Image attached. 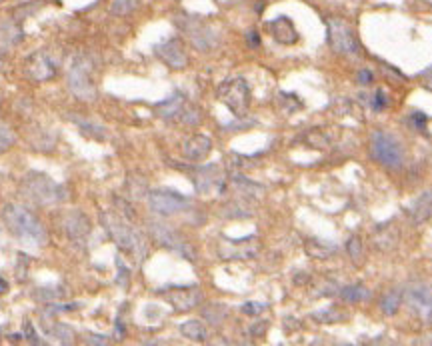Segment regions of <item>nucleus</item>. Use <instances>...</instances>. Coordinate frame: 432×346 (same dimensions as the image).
I'll list each match as a JSON object with an SVG mask.
<instances>
[{
    "label": "nucleus",
    "mask_w": 432,
    "mask_h": 346,
    "mask_svg": "<svg viewBox=\"0 0 432 346\" xmlns=\"http://www.w3.org/2000/svg\"><path fill=\"white\" fill-rule=\"evenodd\" d=\"M100 220H102V226L108 232V236L116 242V246L122 248L124 252H128L130 256H134L136 260H142L148 252V244H146V238L142 232L130 224L128 218H122L116 212H102L100 214Z\"/></svg>",
    "instance_id": "nucleus-1"
},
{
    "label": "nucleus",
    "mask_w": 432,
    "mask_h": 346,
    "mask_svg": "<svg viewBox=\"0 0 432 346\" xmlns=\"http://www.w3.org/2000/svg\"><path fill=\"white\" fill-rule=\"evenodd\" d=\"M2 216H4L8 230L22 242L32 244V246H42L48 242V234H46V228L42 226V222L30 210H26L24 206L6 204L2 210Z\"/></svg>",
    "instance_id": "nucleus-2"
},
{
    "label": "nucleus",
    "mask_w": 432,
    "mask_h": 346,
    "mask_svg": "<svg viewBox=\"0 0 432 346\" xmlns=\"http://www.w3.org/2000/svg\"><path fill=\"white\" fill-rule=\"evenodd\" d=\"M22 192L36 204H54L64 198L62 186L56 184L50 176L38 172H32L22 180Z\"/></svg>",
    "instance_id": "nucleus-3"
},
{
    "label": "nucleus",
    "mask_w": 432,
    "mask_h": 346,
    "mask_svg": "<svg viewBox=\"0 0 432 346\" xmlns=\"http://www.w3.org/2000/svg\"><path fill=\"white\" fill-rule=\"evenodd\" d=\"M370 150H372V156L388 168H398L404 162V150H402L400 142L384 130H376L372 134Z\"/></svg>",
    "instance_id": "nucleus-4"
},
{
    "label": "nucleus",
    "mask_w": 432,
    "mask_h": 346,
    "mask_svg": "<svg viewBox=\"0 0 432 346\" xmlns=\"http://www.w3.org/2000/svg\"><path fill=\"white\" fill-rule=\"evenodd\" d=\"M218 98L230 108L234 116L244 118L248 114L250 106V88L244 78H232L220 84L218 88Z\"/></svg>",
    "instance_id": "nucleus-5"
},
{
    "label": "nucleus",
    "mask_w": 432,
    "mask_h": 346,
    "mask_svg": "<svg viewBox=\"0 0 432 346\" xmlns=\"http://www.w3.org/2000/svg\"><path fill=\"white\" fill-rule=\"evenodd\" d=\"M328 42L330 48L336 54H358L360 52V44L356 40V34L344 20L338 18H330L328 20Z\"/></svg>",
    "instance_id": "nucleus-6"
},
{
    "label": "nucleus",
    "mask_w": 432,
    "mask_h": 346,
    "mask_svg": "<svg viewBox=\"0 0 432 346\" xmlns=\"http://www.w3.org/2000/svg\"><path fill=\"white\" fill-rule=\"evenodd\" d=\"M68 86L72 90L74 96H78L80 100H92L96 90H94V82L90 76V64L84 58L74 60L70 72H68Z\"/></svg>",
    "instance_id": "nucleus-7"
},
{
    "label": "nucleus",
    "mask_w": 432,
    "mask_h": 346,
    "mask_svg": "<svg viewBox=\"0 0 432 346\" xmlns=\"http://www.w3.org/2000/svg\"><path fill=\"white\" fill-rule=\"evenodd\" d=\"M148 204L152 208V212L160 214V216H172L182 212L184 208H188L190 200L178 192H170V190H154L148 194Z\"/></svg>",
    "instance_id": "nucleus-8"
},
{
    "label": "nucleus",
    "mask_w": 432,
    "mask_h": 346,
    "mask_svg": "<svg viewBox=\"0 0 432 346\" xmlns=\"http://www.w3.org/2000/svg\"><path fill=\"white\" fill-rule=\"evenodd\" d=\"M26 74L34 82H46L56 76V60L46 50L34 52L26 62Z\"/></svg>",
    "instance_id": "nucleus-9"
},
{
    "label": "nucleus",
    "mask_w": 432,
    "mask_h": 346,
    "mask_svg": "<svg viewBox=\"0 0 432 346\" xmlns=\"http://www.w3.org/2000/svg\"><path fill=\"white\" fill-rule=\"evenodd\" d=\"M406 302L410 304V308L418 312L420 318L426 322H432V288L426 284H414L404 292Z\"/></svg>",
    "instance_id": "nucleus-10"
},
{
    "label": "nucleus",
    "mask_w": 432,
    "mask_h": 346,
    "mask_svg": "<svg viewBox=\"0 0 432 346\" xmlns=\"http://www.w3.org/2000/svg\"><path fill=\"white\" fill-rule=\"evenodd\" d=\"M156 54L164 64H168L174 70H182L188 64V54L180 38H168L166 42L156 46Z\"/></svg>",
    "instance_id": "nucleus-11"
},
{
    "label": "nucleus",
    "mask_w": 432,
    "mask_h": 346,
    "mask_svg": "<svg viewBox=\"0 0 432 346\" xmlns=\"http://www.w3.org/2000/svg\"><path fill=\"white\" fill-rule=\"evenodd\" d=\"M60 222H62V230L70 240L78 242L90 232V222L80 210H68L66 214H62Z\"/></svg>",
    "instance_id": "nucleus-12"
},
{
    "label": "nucleus",
    "mask_w": 432,
    "mask_h": 346,
    "mask_svg": "<svg viewBox=\"0 0 432 346\" xmlns=\"http://www.w3.org/2000/svg\"><path fill=\"white\" fill-rule=\"evenodd\" d=\"M150 232L154 236L156 242H160L162 246H168V248H174L182 254L188 256V244L178 236L176 230H172L168 224L164 222H150Z\"/></svg>",
    "instance_id": "nucleus-13"
},
{
    "label": "nucleus",
    "mask_w": 432,
    "mask_h": 346,
    "mask_svg": "<svg viewBox=\"0 0 432 346\" xmlns=\"http://www.w3.org/2000/svg\"><path fill=\"white\" fill-rule=\"evenodd\" d=\"M210 150H212V140H210L208 136H204V134H194V136H190V138L184 142V146H182L184 156H186L188 160H192V162L204 160V158L210 154Z\"/></svg>",
    "instance_id": "nucleus-14"
},
{
    "label": "nucleus",
    "mask_w": 432,
    "mask_h": 346,
    "mask_svg": "<svg viewBox=\"0 0 432 346\" xmlns=\"http://www.w3.org/2000/svg\"><path fill=\"white\" fill-rule=\"evenodd\" d=\"M194 186L198 192H210L212 186H218L220 190H224V184H222V176H220V168L216 164H208V166H202L194 172V178H192Z\"/></svg>",
    "instance_id": "nucleus-15"
},
{
    "label": "nucleus",
    "mask_w": 432,
    "mask_h": 346,
    "mask_svg": "<svg viewBox=\"0 0 432 346\" xmlns=\"http://www.w3.org/2000/svg\"><path fill=\"white\" fill-rule=\"evenodd\" d=\"M270 32L272 38L280 44H294L298 40V32L288 16H278L276 20L270 22Z\"/></svg>",
    "instance_id": "nucleus-16"
},
{
    "label": "nucleus",
    "mask_w": 432,
    "mask_h": 346,
    "mask_svg": "<svg viewBox=\"0 0 432 346\" xmlns=\"http://www.w3.org/2000/svg\"><path fill=\"white\" fill-rule=\"evenodd\" d=\"M200 298L202 296H200L198 288H178L176 292H172L168 296L170 304L174 306L176 310H180V312L190 310V308H194L196 304H200Z\"/></svg>",
    "instance_id": "nucleus-17"
},
{
    "label": "nucleus",
    "mask_w": 432,
    "mask_h": 346,
    "mask_svg": "<svg viewBox=\"0 0 432 346\" xmlns=\"http://www.w3.org/2000/svg\"><path fill=\"white\" fill-rule=\"evenodd\" d=\"M188 34H190V40L194 42L196 48L200 50H208L210 46H214V36H212V30L208 26H204L202 22H194L192 26H186Z\"/></svg>",
    "instance_id": "nucleus-18"
},
{
    "label": "nucleus",
    "mask_w": 432,
    "mask_h": 346,
    "mask_svg": "<svg viewBox=\"0 0 432 346\" xmlns=\"http://www.w3.org/2000/svg\"><path fill=\"white\" fill-rule=\"evenodd\" d=\"M408 214H410L414 224H420V222L430 218V214H432V190L422 192V196L408 208Z\"/></svg>",
    "instance_id": "nucleus-19"
},
{
    "label": "nucleus",
    "mask_w": 432,
    "mask_h": 346,
    "mask_svg": "<svg viewBox=\"0 0 432 346\" xmlns=\"http://www.w3.org/2000/svg\"><path fill=\"white\" fill-rule=\"evenodd\" d=\"M182 108H184V98L180 94H174L168 100H164L156 106V112H158L162 118H174V116H180Z\"/></svg>",
    "instance_id": "nucleus-20"
},
{
    "label": "nucleus",
    "mask_w": 432,
    "mask_h": 346,
    "mask_svg": "<svg viewBox=\"0 0 432 346\" xmlns=\"http://www.w3.org/2000/svg\"><path fill=\"white\" fill-rule=\"evenodd\" d=\"M180 332H182L184 338L194 340V342H204L206 336H208V332H206V328H204V324L200 320H186V322H182L180 324Z\"/></svg>",
    "instance_id": "nucleus-21"
},
{
    "label": "nucleus",
    "mask_w": 432,
    "mask_h": 346,
    "mask_svg": "<svg viewBox=\"0 0 432 346\" xmlns=\"http://www.w3.org/2000/svg\"><path fill=\"white\" fill-rule=\"evenodd\" d=\"M402 304V292L400 290H388L382 298H380V310L386 316H394Z\"/></svg>",
    "instance_id": "nucleus-22"
},
{
    "label": "nucleus",
    "mask_w": 432,
    "mask_h": 346,
    "mask_svg": "<svg viewBox=\"0 0 432 346\" xmlns=\"http://www.w3.org/2000/svg\"><path fill=\"white\" fill-rule=\"evenodd\" d=\"M370 296V290H366L362 284H354V286H344L340 290V298L346 302H362Z\"/></svg>",
    "instance_id": "nucleus-23"
},
{
    "label": "nucleus",
    "mask_w": 432,
    "mask_h": 346,
    "mask_svg": "<svg viewBox=\"0 0 432 346\" xmlns=\"http://www.w3.org/2000/svg\"><path fill=\"white\" fill-rule=\"evenodd\" d=\"M138 4H140V0H114L110 12L116 14V16H126V14H130Z\"/></svg>",
    "instance_id": "nucleus-24"
},
{
    "label": "nucleus",
    "mask_w": 432,
    "mask_h": 346,
    "mask_svg": "<svg viewBox=\"0 0 432 346\" xmlns=\"http://www.w3.org/2000/svg\"><path fill=\"white\" fill-rule=\"evenodd\" d=\"M232 182H234V186H236L238 190H242V194H252V192H262V186H258V184H254V182H250L248 178H244L242 174H234L232 176Z\"/></svg>",
    "instance_id": "nucleus-25"
},
{
    "label": "nucleus",
    "mask_w": 432,
    "mask_h": 346,
    "mask_svg": "<svg viewBox=\"0 0 432 346\" xmlns=\"http://www.w3.org/2000/svg\"><path fill=\"white\" fill-rule=\"evenodd\" d=\"M306 252H308L312 258H326V256L332 252V246H324L322 242L310 240V242H306Z\"/></svg>",
    "instance_id": "nucleus-26"
},
{
    "label": "nucleus",
    "mask_w": 432,
    "mask_h": 346,
    "mask_svg": "<svg viewBox=\"0 0 432 346\" xmlns=\"http://www.w3.org/2000/svg\"><path fill=\"white\" fill-rule=\"evenodd\" d=\"M204 316L210 320V324H220V320L226 316V306L224 304H212L210 308L204 310Z\"/></svg>",
    "instance_id": "nucleus-27"
},
{
    "label": "nucleus",
    "mask_w": 432,
    "mask_h": 346,
    "mask_svg": "<svg viewBox=\"0 0 432 346\" xmlns=\"http://www.w3.org/2000/svg\"><path fill=\"white\" fill-rule=\"evenodd\" d=\"M346 250H348V256L352 260H360L362 256V242L358 236H352L348 242H346Z\"/></svg>",
    "instance_id": "nucleus-28"
},
{
    "label": "nucleus",
    "mask_w": 432,
    "mask_h": 346,
    "mask_svg": "<svg viewBox=\"0 0 432 346\" xmlns=\"http://www.w3.org/2000/svg\"><path fill=\"white\" fill-rule=\"evenodd\" d=\"M314 318H320L322 322H338L340 318H346V316L340 312H334V310H324V312L314 314Z\"/></svg>",
    "instance_id": "nucleus-29"
},
{
    "label": "nucleus",
    "mask_w": 432,
    "mask_h": 346,
    "mask_svg": "<svg viewBox=\"0 0 432 346\" xmlns=\"http://www.w3.org/2000/svg\"><path fill=\"white\" fill-rule=\"evenodd\" d=\"M114 204H116V206H118V208L124 212V218H128V220H134V218H136V214H134L132 206H130L126 200H122V198H118V196H116V198H114Z\"/></svg>",
    "instance_id": "nucleus-30"
},
{
    "label": "nucleus",
    "mask_w": 432,
    "mask_h": 346,
    "mask_svg": "<svg viewBox=\"0 0 432 346\" xmlns=\"http://www.w3.org/2000/svg\"><path fill=\"white\" fill-rule=\"evenodd\" d=\"M262 310H264V304H260V302H246V304H242V312L248 314V316H256Z\"/></svg>",
    "instance_id": "nucleus-31"
},
{
    "label": "nucleus",
    "mask_w": 432,
    "mask_h": 346,
    "mask_svg": "<svg viewBox=\"0 0 432 346\" xmlns=\"http://www.w3.org/2000/svg\"><path fill=\"white\" fill-rule=\"evenodd\" d=\"M412 124H414L416 130H424L426 128V116L422 112H414L412 114Z\"/></svg>",
    "instance_id": "nucleus-32"
},
{
    "label": "nucleus",
    "mask_w": 432,
    "mask_h": 346,
    "mask_svg": "<svg viewBox=\"0 0 432 346\" xmlns=\"http://www.w3.org/2000/svg\"><path fill=\"white\" fill-rule=\"evenodd\" d=\"M384 104H386V98H384V90H376V94H374V110H382L384 108Z\"/></svg>",
    "instance_id": "nucleus-33"
},
{
    "label": "nucleus",
    "mask_w": 432,
    "mask_h": 346,
    "mask_svg": "<svg viewBox=\"0 0 432 346\" xmlns=\"http://www.w3.org/2000/svg\"><path fill=\"white\" fill-rule=\"evenodd\" d=\"M246 38H248V44H250L252 48H258V46H260V36H258L256 30H250V32L246 34Z\"/></svg>",
    "instance_id": "nucleus-34"
},
{
    "label": "nucleus",
    "mask_w": 432,
    "mask_h": 346,
    "mask_svg": "<svg viewBox=\"0 0 432 346\" xmlns=\"http://www.w3.org/2000/svg\"><path fill=\"white\" fill-rule=\"evenodd\" d=\"M358 82L360 84H370L372 82V72L370 70H360L358 72Z\"/></svg>",
    "instance_id": "nucleus-35"
},
{
    "label": "nucleus",
    "mask_w": 432,
    "mask_h": 346,
    "mask_svg": "<svg viewBox=\"0 0 432 346\" xmlns=\"http://www.w3.org/2000/svg\"><path fill=\"white\" fill-rule=\"evenodd\" d=\"M26 334L30 336V342H34V344H38V340H36V334H34V330H32V324H30V322L26 324Z\"/></svg>",
    "instance_id": "nucleus-36"
},
{
    "label": "nucleus",
    "mask_w": 432,
    "mask_h": 346,
    "mask_svg": "<svg viewBox=\"0 0 432 346\" xmlns=\"http://www.w3.org/2000/svg\"><path fill=\"white\" fill-rule=\"evenodd\" d=\"M88 342H92V344H106L108 338H104V336H90Z\"/></svg>",
    "instance_id": "nucleus-37"
},
{
    "label": "nucleus",
    "mask_w": 432,
    "mask_h": 346,
    "mask_svg": "<svg viewBox=\"0 0 432 346\" xmlns=\"http://www.w3.org/2000/svg\"><path fill=\"white\" fill-rule=\"evenodd\" d=\"M264 330H266V322H260V326L252 328V334H264Z\"/></svg>",
    "instance_id": "nucleus-38"
},
{
    "label": "nucleus",
    "mask_w": 432,
    "mask_h": 346,
    "mask_svg": "<svg viewBox=\"0 0 432 346\" xmlns=\"http://www.w3.org/2000/svg\"><path fill=\"white\" fill-rule=\"evenodd\" d=\"M6 290H8V282H6L2 276H0V294H4Z\"/></svg>",
    "instance_id": "nucleus-39"
}]
</instances>
